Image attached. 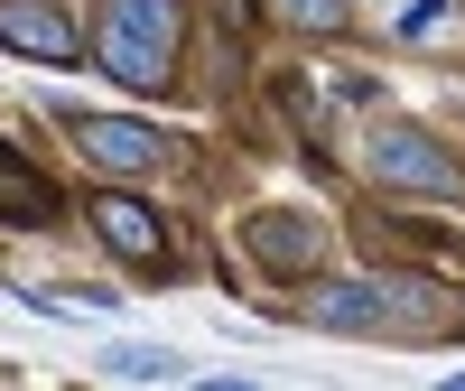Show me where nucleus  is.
Returning a JSON list of instances; mask_svg holds the SVG:
<instances>
[{
	"label": "nucleus",
	"instance_id": "1",
	"mask_svg": "<svg viewBox=\"0 0 465 391\" xmlns=\"http://www.w3.org/2000/svg\"><path fill=\"white\" fill-rule=\"evenodd\" d=\"M94 56H103V75H122V85L159 94L168 65H177V0H103Z\"/></svg>",
	"mask_w": 465,
	"mask_h": 391
},
{
	"label": "nucleus",
	"instance_id": "2",
	"mask_svg": "<svg viewBox=\"0 0 465 391\" xmlns=\"http://www.w3.org/2000/svg\"><path fill=\"white\" fill-rule=\"evenodd\" d=\"M307 326H335V336H401V326H429V298H419V289L354 280V289H317V298H307Z\"/></svg>",
	"mask_w": 465,
	"mask_h": 391
},
{
	"label": "nucleus",
	"instance_id": "3",
	"mask_svg": "<svg viewBox=\"0 0 465 391\" xmlns=\"http://www.w3.org/2000/svg\"><path fill=\"white\" fill-rule=\"evenodd\" d=\"M372 177H381V186H419V196H456V186H465V168L447 159L429 131H410V122L372 131Z\"/></svg>",
	"mask_w": 465,
	"mask_h": 391
},
{
	"label": "nucleus",
	"instance_id": "4",
	"mask_svg": "<svg viewBox=\"0 0 465 391\" xmlns=\"http://www.w3.org/2000/svg\"><path fill=\"white\" fill-rule=\"evenodd\" d=\"M0 47H19L37 65H74L84 37H74V19L56 10V0H0Z\"/></svg>",
	"mask_w": 465,
	"mask_h": 391
},
{
	"label": "nucleus",
	"instance_id": "5",
	"mask_svg": "<svg viewBox=\"0 0 465 391\" xmlns=\"http://www.w3.org/2000/svg\"><path fill=\"white\" fill-rule=\"evenodd\" d=\"M94 233L112 252H122L131 270H168V233H159V215L140 206V196H122V186H103L94 196Z\"/></svg>",
	"mask_w": 465,
	"mask_h": 391
},
{
	"label": "nucleus",
	"instance_id": "6",
	"mask_svg": "<svg viewBox=\"0 0 465 391\" xmlns=\"http://www.w3.org/2000/svg\"><path fill=\"white\" fill-rule=\"evenodd\" d=\"M74 149H84L94 168H159V131H140V122H112V112H84L74 122Z\"/></svg>",
	"mask_w": 465,
	"mask_h": 391
},
{
	"label": "nucleus",
	"instance_id": "7",
	"mask_svg": "<svg viewBox=\"0 0 465 391\" xmlns=\"http://www.w3.org/2000/svg\"><path fill=\"white\" fill-rule=\"evenodd\" d=\"M252 261L261 270H317V252H326V233L307 224V215H252Z\"/></svg>",
	"mask_w": 465,
	"mask_h": 391
},
{
	"label": "nucleus",
	"instance_id": "8",
	"mask_svg": "<svg viewBox=\"0 0 465 391\" xmlns=\"http://www.w3.org/2000/svg\"><path fill=\"white\" fill-rule=\"evenodd\" d=\"M0 224H56V186L0 140Z\"/></svg>",
	"mask_w": 465,
	"mask_h": 391
},
{
	"label": "nucleus",
	"instance_id": "9",
	"mask_svg": "<svg viewBox=\"0 0 465 391\" xmlns=\"http://www.w3.org/2000/svg\"><path fill=\"white\" fill-rule=\"evenodd\" d=\"M103 373H112V382H168V373H177V355H159V345H112Z\"/></svg>",
	"mask_w": 465,
	"mask_h": 391
},
{
	"label": "nucleus",
	"instance_id": "10",
	"mask_svg": "<svg viewBox=\"0 0 465 391\" xmlns=\"http://www.w3.org/2000/svg\"><path fill=\"white\" fill-rule=\"evenodd\" d=\"M289 28H307V37H335L344 19H354V0H270Z\"/></svg>",
	"mask_w": 465,
	"mask_h": 391
},
{
	"label": "nucleus",
	"instance_id": "11",
	"mask_svg": "<svg viewBox=\"0 0 465 391\" xmlns=\"http://www.w3.org/2000/svg\"><path fill=\"white\" fill-rule=\"evenodd\" d=\"M401 37H456V10H447V0H401Z\"/></svg>",
	"mask_w": 465,
	"mask_h": 391
}]
</instances>
